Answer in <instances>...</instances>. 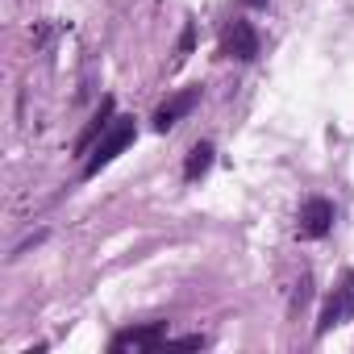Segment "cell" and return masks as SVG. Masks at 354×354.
Returning <instances> with one entry per match:
<instances>
[{
    "mask_svg": "<svg viewBox=\"0 0 354 354\" xmlns=\"http://www.w3.org/2000/svg\"><path fill=\"white\" fill-rule=\"evenodd\" d=\"M246 5H250V9H263V5H267V0H246Z\"/></svg>",
    "mask_w": 354,
    "mask_h": 354,
    "instance_id": "obj_11",
    "label": "cell"
},
{
    "mask_svg": "<svg viewBox=\"0 0 354 354\" xmlns=\"http://www.w3.org/2000/svg\"><path fill=\"white\" fill-rule=\"evenodd\" d=\"M175 346H205V337L201 333H188V337H171Z\"/></svg>",
    "mask_w": 354,
    "mask_h": 354,
    "instance_id": "obj_10",
    "label": "cell"
},
{
    "mask_svg": "<svg viewBox=\"0 0 354 354\" xmlns=\"http://www.w3.org/2000/svg\"><path fill=\"white\" fill-rule=\"evenodd\" d=\"M113 117H117V113H113V96H104V100H100V109L92 113V121L84 125V133L75 138V150H80V154H88V150L104 138V129L113 125Z\"/></svg>",
    "mask_w": 354,
    "mask_h": 354,
    "instance_id": "obj_7",
    "label": "cell"
},
{
    "mask_svg": "<svg viewBox=\"0 0 354 354\" xmlns=\"http://www.w3.org/2000/svg\"><path fill=\"white\" fill-rule=\"evenodd\" d=\"M213 142H196L192 150H188V162H184V180L188 184H201L205 175H209V167H213Z\"/></svg>",
    "mask_w": 354,
    "mask_h": 354,
    "instance_id": "obj_8",
    "label": "cell"
},
{
    "mask_svg": "<svg viewBox=\"0 0 354 354\" xmlns=\"http://www.w3.org/2000/svg\"><path fill=\"white\" fill-rule=\"evenodd\" d=\"M192 42H196V30L188 26V30H184V38H180V63H184V59L192 55Z\"/></svg>",
    "mask_w": 354,
    "mask_h": 354,
    "instance_id": "obj_9",
    "label": "cell"
},
{
    "mask_svg": "<svg viewBox=\"0 0 354 354\" xmlns=\"http://www.w3.org/2000/svg\"><path fill=\"white\" fill-rule=\"evenodd\" d=\"M296 230H300V238H325V234L333 230V205H329L325 196H308V201L300 205Z\"/></svg>",
    "mask_w": 354,
    "mask_h": 354,
    "instance_id": "obj_6",
    "label": "cell"
},
{
    "mask_svg": "<svg viewBox=\"0 0 354 354\" xmlns=\"http://www.w3.org/2000/svg\"><path fill=\"white\" fill-rule=\"evenodd\" d=\"M221 55L225 59H238V63H250V59H259V34H254V26L250 21H230V30H225V38H221Z\"/></svg>",
    "mask_w": 354,
    "mask_h": 354,
    "instance_id": "obj_5",
    "label": "cell"
},
{
    "mask_svg": "<svg viewBox=\"0 0 354 354\" xmlns=\"http://www.w3.org/2000/svg\"><path fill=\"white\" fill-rule=\"evenodd\" d=\"M138 138V129H133V117H113V125L104 129V138L88 150V158H84V180H92V175H100L129 142Z\"/></svg>",
    "mask_w": 354,
    "mask_h": 354,
    "instance_id": "obj_1",
    "label": "cell"
},
{
    "mask_svg": "<svg viewBox=\"0 0 354 354\" xmlns=\"http://www.w3.org/2000/svg\"><path fill=\"white\" fill-rule=\"evenodd\" d=\"M162 342H171V333H167V321H146V325H129V329L113 333L109 350H113V354H125V350L142 354V350H158Z\"/></svg>",
    "mask_w": 354,
    "mask_h": 354,
    "instance_id": "obj_2",
    "label": "cell"
},
{
    "mask_svg": "<svg viewBox=\"0 0 354 354\" xmlns=\"http://www.w3.org/2000/svg\"><path fill=\"white\" fill-rule=\"evenodd\" d=\"M201 104V88H184V92H175V96H167L158 109H154V129L158 133H167V129H175L192 109Z\"/></svg>",
    "mask_w": 354,
    "mask_h": 354,
    "instance_id": "obj_4",
    "label": "cell"
},
{
    "mask_svg": "<svg viewBox=\"0 0 354 354\" xmlns=\"http://www.w3.org/2000/svg\"><path fill=\"white\" fill-rule=\"evenodd\" d=\"M346 317H354V271H346L342 275V283L329 292V300H325V308H321V317H317V337H325L333 325H342Z\"/></svg>",
    "mask_w": 354,
    "mask_h": 354,
    "instance_id": "obj_3",
    "label": "cell"
}]
</instances>
